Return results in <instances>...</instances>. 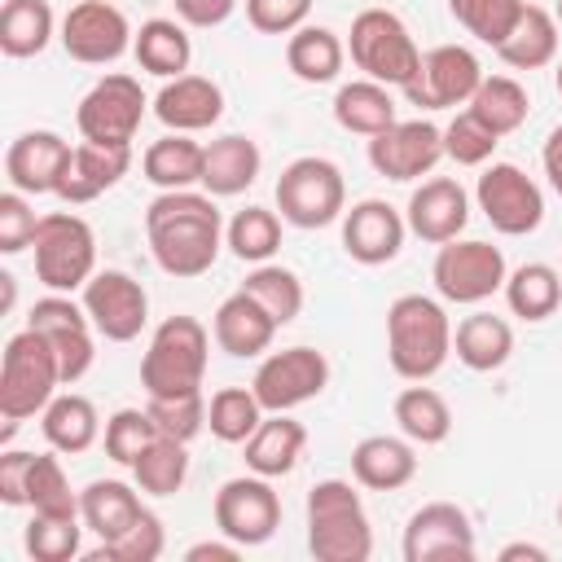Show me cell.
I'll list each match as a JSON object with an SVG mask.
<instances>
[{
  "label": "cell",
  "instance_id": "27",
  "mask_svg": "<svg viewBox=\"0 0 562 562\" xmlns=\"http://www.w3.org/2000/svg\"><path fill=\"white\" fill-rule=\"evenodd\" d=\"M259 162H263V154H259V145H255L250 136H241V132L215 136V140L206 145L202 189H206L211 198H237V193H246V189L255 184Z\"/></svg>",
  "mask_w": 562,
  "mask_h": 562
},
{
  "label": "cell",
  "instance_id": "51",
  "mask_svg": "<svg viewBox=\"0 0 562 562\" xmlns=\"http://www.w3.org/2000/svg\"><path fill=\"white\" fill-rule=\"evenodd\" d=\"M145 408L158 422V430L171 435V439H180V443H189L206 426V400H202V391H189V395H149Z\"/></svg>",
  "mask_w": 562,
  "mask_h": 562
},
{
  "label": "cell",
  "instance_id": "47",
  "mask_svg": "<svg viewBox=\"0 0 562 562\" xmlns=\"http://www.w3.org/2000/svg\"><path fill=\"white\" fill-rule=\"evenodd\" d=\"M162 544H167L162 518L145 509L123 536L101 540V549H92L88 562H154V558H162Z\"/></svg>",
  "mask_w": 562,
  "mask_h": 562
},
{
  "label": "cell",
  "instance_id": "17",
  "mask_svg": "<svg viewBox=\"0 0 562 562\" xmlns=\"http://www.w3.org/2000/svg\"><path fill=\"white\" fill-rule=\"evenodd\" d=\"M83 312L101 338L132 342L149 321V294L136 277H127L119 268H101L83 285Z\"/></svg>",
  "mask_w": 562,
  "mask_h": 562
},
{
  "label": "cell",
  "instance_id": "28",
  "mask_svg": "<svg viewBox=\"0 0 562 562\" xmlns=\"http://www.w3.org/2000/svg\"><path fill=\"white\" fill-rule=\"evenodd\" d=\"M452 351L465 369L474 373H492L514 356V329L505 316L492 312H470L461 316V325L452 329Z\"/></svg>",
  "mask_w": 562,
  "mask_h": 562
},
{
  "label": "cell",
  "instance_id": "50",
  "mask_svg": "<svg viewBox=\"0 0 562 562\" xmlns=\"http://www.w3.org/2000/svg\"><path fill=\"white\" fill-rule=\"evenodd\" d=\"M501 136L492 127H483L470 110H461L448 127H443V158H452L457 167H483L496 154Z\"/></svg>",
  "mask_w": 562,
  "mask_h": 562
},
{
  "label": "cell",
  "instance_id": "48",
  "mask_svg": "<svg viewBox=\"0 0 562 562\" xmlns=\"http://www.w3.org/2000/svg\"><path fill=\"white\" fill-rule=\"evenodd\" d=\"M158 422L149 417V408H119L110 422H105V457L119 461V465H136V457L158 439Z\"/></svg>",
  "mask_w": 562,
  "mask_h": 562
},
{
  "label": "cell",
  "instance_id": "32",
  "mask_svg": "<svg viewBox=\"0 0 562 562\" xmlns=\"http://www.w3.org/2000/svg\"><path fill=\"white\" fill-rule=\"evenodd\" d=\"M202 162H206V145L189 140V132H167L145 149L140 171L158 189H193L202 184Z\"/></svg>",
  "mask_w": 562,
  "mask_h": 562
},
{
  "label": "cell",
  "instance_id": "6",
  "mask_svg": "<svg viewBox=\"0 0 562 562\" xmlns=\"http://www.w3.org/2000/svg\"><path fill=\"white\" fill-rule=\"evenodd\" d=\"M347 53L364 70V79H378L386 88H408V79L422 66L417 40L408 35V26L391 9H360L351 18Z\"/></svg>",
  "mask_w": 562,
  "mask_h": 562
},
{
  "label": "cell",
  "instance_id": "34",
  "mask_svg": "<svg viewBox=\"0 0 562 562\" xmlns=\"http://www.w3.org/2000/svg\"><path fill=\"white\" fill-rule=\"evenodd\" d=\"M79 514H83V527L88 531H97L101 540H114V536H123L145 514V505H140V496L127 483H119V479H92L79 492Z\"/></svg>",
  "mask_w": 562,
  "mask_h": 562
},
{
  "label": "cell",
  "instance_id": "42",
  "mask_svg": "<svg viewBox=\"0 0 562 562\" xmlns=\"http://www.w3.org/2000/svg\"><path fill=\"white\" fill-rule=\"evenodd\" d=\"M132 479H136V487L149 492V496H176V492L184 487V479H189V452H184V443L171 439V435H158V439L136 457Z\"/></svg>",
  "mask_w": 562,
  "mask_h": 562
},
{
  "label": "cell",
  "instance_id": "59",
  "mask_svg": "<svg viewBox=\"0 0 562 562\" xmlns=\"http://www.w3.org/2000/svg\"><path fill=\"white\" fill-rule=\"evenodd\" d=\"M553 83H558V92H562V57H558V66H553Z\"/></svg>",
  "mask_w": 562,
  "mask_h": 562
},
{
  "label": "cell",
  "instance_id": "61",
  "mask_svg": "<svg viewBox=\"0 0 562 562\" xmlns=\"http://www.w3.org/2000/svg\"><path fill=\"white\" fill-rule=\"evenodd\" d=\"M558 522H562V505H558Z\"/></svg>",
  "mask_w": 562,
  "mask_h": 562
},
{
  "label": "cell",
  "instance_id": "55",
  "mask_svg": "<svg viewBox=\"0 0 562 562\" xmlns=\"http://www.w3.org/2000/svg\"><path fill=\"white\" fill-rule=\"evenodd\" d=\"M233 9L237 0H176V18L184 26H220Z\"/></svg>",
  "mask_w": 562,
  "mask_h": 562
},
{
  "label": "cell",
  "instance_id": "26",
  "mask_svg": "<svg viewBox=\"0 0 562 562\" xmlns=\"http://www.w3.org/2000/svg\"><path fill=\"white\" fill-rule=\"evenodd\" d=\"M351 474L369 492H395V487L413 483V474H417L413 439L408 435L404 439L400 435H364L351 448Z\"/></svg>",
  "mask_w": 562,
  "mask_h": 562
},
{
  "label": "cell",
  "instance_id": "22",
  "mask_svg": "<svg viewBox=\"0 0 562 562\" xmlns=\"http://www.w3.org/2000/svg\"><path fill=\"white\" fill-rule=\"evenodd\" d=\"M132 167V145H97L83 140L70 149L61 180H57V198L70 206H83L92 198H101L105 189H114Z\"/></svg>",
  "mask_w": 562,
  "mask_h": 562
},
{
  "label": "cell",
  "instance_id": "29",
  "mask_svg": "<svg viewBox=\"0 0 562 562\" xmlns=\"http://www.w3.org/2000/svg\"><path fill=\"white\" fill-rule=\"evenodd\" d=\"M303 443H307V430L303 422L285 417V413H272L259 422V430L246 439V465L263 479H281L299 465L303 457Z\"/></svg>",
  "mask_w": 562,
  "mask_h": 562
},
{
  "label": "cell",
  "instance_id": "36",
  "mask_svg": "<svg viewBox=\"0 0 562 562\" xmlns=\"http://www.w3.org/2000/svg\"><path fill=\"white\" fill-rule=\"evenodd\" d=\"M57 31L48 0H4L0 9V48L4 57H35Z\"/></svg>",
  "mask_w": 562,
  "mask_h": 562
},
{
  "label": "cell",
  "instance_id": "30",
  "mask_svg": "<svg viewBox=\"0 0 562 562\" xmlns=\"http://www.w3.org/2000/svg\"><path fill=\"white\" fill-rule=\"evenodd\" d=\"M132 53H136V66L149 70V75H158V79H176L193 61L189 31L176 18H149V22H140V31L132 40Z\"/></svg>",
  "mask_w": 562,
  "mask_h": 562
},
{
  "label": "cell",
  "instance_id": "52",
  "mask_svg": "<svg viewBox=\"0 0 562 562\" xmlns=\"http://www.w3.org/2000/svg\"><path fill=\"white\" fill-rule=\"evenodd\" d=\"M312 0H246V22L259 35H294L307 26Z\"/></svg>",
  "mask_w": 562,
  "mask_h": 562
},
{
  "label": "cell",
  "instance_id": "2",
  "mask_svg": "<svg viewBox=\"0 0 562 562\" xmlns=\"http://www.w3.org/2000/svg\"><path fill=\"white\" fill-rule=\"evenodd\" d=\"M452 356V321L426 294H400L386 307V360L400 378L426 382Z\"/></svg>",
  "mask_w": 562,
  "mask_h": 562
},
{
  "label": "cell",
  "instance_id": "49",
  "mask_svg": "<svg viewBox=\"0 0 562 562\" xmlns=\"http://www.w3.org/2000/svg\"><path fill=\"white\" fill-rule=\"evenodd\" d=\"M79 518H48V514H31L26 522V553L35 562H70L79 553Z\"/></svg>",
  "mask_w": 562,
  "mask_h": 562
},
{
  "label": "cell",
  "instance_id": "39",
  "mask_svg": "<svg viewBox=\"0 0 562 562\" xmlns=\"http://www.w3.org/2000/svg\"><path fill=\"white\" fill-rule=\"evenodd\" d=\"M505 303L522 321H549L562 303V272L549 263H518L505 277Z\"/></svg>",
  "mask_w": 562,
  "mask_h": 562
},
{
  "label": "cell",
  "instance_id": "3",
  "mask_svg": "<svg viewBox=\"0 0 562 562\" xmlns=\"http://www.w3.org/2000/svg\"><path fill=\"white\" fill-rule=\"evenodd\" d=\"M307 553L316 562H369L373 527L347 479H321L307 492Z\"/></svg>",
  "mask_w": 562,
  "mask_h": 562
},
{
  "label": "cell",
  "instance_id": "23",
  "mask_svg": "<svg viewBox=\"0 0 562 562\" xmlns=\"http://www.w3.org/2000/svg\"><path fill=\"white\" fill-rule=\"evenodd\" d=\"M70 140H61L57 132H22L9 149H4V176L18 193H57L61 167L70 158Z\"/></svg>",
  "mask_w": 562,
  "mask_h": 562
},
{
  "label": "cell",
  "instance_id": "20",
  "mask_svg": "<svg viewBox=\"0 0 562 562\" xmlns=\"http://www.w3.org/2000/svg\"><path fill=\"white\" fill-rule=\"evenodd\" d=\"M404 233L408 220L382 198H364L351 211H342V250L364 268L391 263L404 250Z\"/></svg>",
  "mask_w": 562,
  "mask_h": 562
},
{
  "label": "cell",
  "instance_id": "21",
  "mask_svg": "<svg viewBox=\"0 0 562 562\" xmlns=\"http://www.w3.org/2000/svg\"><path fill=\"white\" fill-rule=\"evenodd\" d=\"M408 233L430 241V246H443L452 237H461V228L470 224V193L452 180V176H435V180H422L413 193H408Z\"/></svg>",
  "mask_w": 562,
  "mask_h": 562
},
{
  "label": "cell",
  "instance_id": "19",
  "mask_svg": "<svg viewBox=\"0 0 562 562\" xmlns=\"http://www.w3.org/2000/svg\"><path fill=\"white\" fill-rule=\"evenodd\" d=\"M31 329H40L48 338V347L57 351V364H61V382H79L88 369H92V321L83 312V303H75L70 294H53L48 299H35L31 316H26Z\"/></svg>",
  "mask_w": 562,
  "mask_h": 562
},
{
  "label": "cell",
  "instance_id": "16",
  "mask_svg": "<svg viewBox=\"0 0 562 562\" xmlns=\"http://www.w3.org/2000/svg\"><path fill=\"white\" fill-rule=\"evenodd\" d=\"M443 158V127L430 119H395L386 132L369 136V167L386 180H422Z\"/></svg>",
  "mask_w": 562,
  "mask_h": 562
},
{
  "label": "cell",
  "instance_id": "37",
  "mask_svg": "<svg viewBox=\"0 0 562 562\" xmlns=\"http://www.w3.org/2000/svg\"><path fill=\"white\" fill-rule=\"evenodd\" d=\"M465 110L483 127H492L496 136H509V132H518L527 123L531 101H527V88L518 79H509V75H483V83L474 88V97L465 101Z\"/></svg>",
  "mask_w": 562,
  "mask_h": 562
},
{
  "label": "cell",
  "instance_id": "9",
  "mask_svg": "<svg viewBox=\"0 0 562 562\" xmlns=\"http://www.w3.org/2000/svg\"><path fill=\"white\" fill-rule=\"evenodd\" d=\"M430 277H435L439 299H448V303H483L496 290H505L509 268H505L501 246L479 241V237H470V241L452 237V241L439 246Z\"/></svg>",
  "mask_w": 562,
  "mask_h": 562
},
{
  "label": "cell",
  "instance_id": "15",
  "mask_svg": "<svg viewBox=\"0 0 562 562\" xmlns=\"http://www.w3.org/2000/svg\"><path fill=\"white\" fill-rule=\"evenodd\" d=\"M479 83H483V66L465 44H435L430 53H422V66L408 79L404 97L408 105L422 110H452L465 105Z\"/></svg>",
  "mask_w": 562,
  "mask_h": 562
},
{
  "label": "cell",
  "instance_id": "13",
  "mask_svg": "<svg viewBox=\"0 0 562 562\" xmlns=\"http://www.w3.org/2000/svg\"><path fill=\"white\" fill-rule=\"evenodd\" d=\"M215 527H220V536L237 540L241 549L263 544L281 527V496L255 470L241 474V479H228L215 492Z\"/></svg>",
  "mask_w": 562,
  "mask_h": 562
},
{
  "label": "cell",
  "instance_id": "38",
  "mask_svg": "<svg viewBox=\"0 0 562 562\" xmlns=\"http://www.w3.org/2000/svg\"><path fill=\"white\" fill-rule=\"evenodd\" d=\"M342 57H347V44L329 26H312V22L299 26L290 35V44H285V61H290V70L303 83H329V79H338Z\"/></svg>",
  "mask_w": 562,
  "mask_h": 562
},
{
  "label": "cell",
  "instance_id": "7",
  "mask_svg": "<svg viewBox=\"0 0 562 562\" xmlns=\"http://www.w3.org/2000/svg\"><path fill=\"white\" fill-rule=\"evenodd\" d=\"M31 246H35V277L53 294L83 290L97 272V237H92L88 220H79L70 211L40 215V228H35Z\"/></svg>",
  "mask_w": 562,
  "mask_h": 562
},
{
  "label": "cell",
  "instance_id": "60",
  "mask_svg": "<svg viewBox=\"0 0 562 562\" xmlns=\"http://www.w3.org/2000/svg\"><path fill=\"white\" fill-rule=\"evenodd\" d=\"M553 18H558V26H562V0H558V9H553Z\"/></svg>",
  "mask_w": 562,
  "mask_h": 562
},
{
  "label": "cell",
  "instance_id": "12",
  "mask_svg": "<svg viewBox=\"0 0 562 562\" xmlns=\"http://www.w3.org/2000/svg\"><path fill=\"white\" fill-rule=\"evenodd\" d=\"M329 386V360L316 347H285L259 360L250 391L263 404V413H290L307 400H316Z\"/></svg>",
  "mask_w": 562,
  "mask_h": 562
},
{
  "label": "cell",
  "instance_id": "54",
  "mask_svg": "<svg viewBox=\"0 0 562 562\" xmlns=\"http://www.w3.org/2000/svg\"><path fill=\"white\" fill-rule=\"evenodd\" d=\"M31 457H35V452H18V448H4V452H0V501H4V505H26Z\"/></svg>",
  "mask_w": 562,
  "mask_h": 562
},
{
  "label": "cell",
  "instance_id": "35",
  "mask_svg": "<svg viewBox=\"0 0 562 562\" xmlns=\"http://www.w3.org/2000/svg\"><path fill=\"white\" fill-rule=\"evenodd\" d=\"M496 53L514 70H540V66L558 61V18L540 4H527L518 26L505 35V44H496Z\"/></svg>",
  "mask_w": 562,
  "mask_h": 562
},
{
  "label": "cell",
  "instance_id": "8",
  "mask_svg": "<svg viewBox=\"0 0 562 562\" xmlns=\"http://www.w3.org/2000/svg\"><path fill=\"white\" fill-rule=\"evenodd\" d=\"M277 211L294 228H325L347 211V180L321 154L294 158L277 180Z\"/></svg>",
  "mask_w": 562,
  "mask_h": 562
},
{
  "label": "cell",
  "instance_id": "10",
  "mask_svg": "<svg viewBox=\"0 0 562 562\" xmlns=\"http://www.w3.org/2000/svg\"><path fill=\"white\" fill-rule=\"evenodd\" d=\"M145 92H140V79L132 75H105L97 79L79 110H75V123H79V136L83 140H97V145H132L136 140V127L145 119Z\"/></svg>",
  "mask_w": 562,
  "mask_h": 562
},
{
  "label": "cell",
  "instance_id": "40",
  "mask_svg": "<svg viewBox=\"0 0 562 562\" xmlns=\"http://www.w3.org/2000/svg\"><path fill=\"white\" fill-rule=\"evenodd\" d=\"M395 422L400 435H408L413 443H443L452 430V408L435 386H404L395 395Z\"/></svg>",
  "mask_w": 562,
  "mask_h": 562
},
{
  "label": "cell",
  "instance_id": "58",
  "mask_svg": "<svg viewBox=\"0 0 562 562\" xmlns=\"http://www.w3.org/2000/svg\"><path fill=\"white\" fill-rule=\"evenodd\" d=\"M544 562L549 558V549H540V544H527V540H518V544H505L501 549V562Z\"/></svg>",
  "mask_w": 562,
  "mask_h": 562
},
{
  "label": "cell",
  "instance_id": "18",
  "mask_svg": "<svg viewBox=\"0 0 562 562\" xmlns=\"http://www.w3.org/2000/svg\"><path fill=\"white\" fill-rule=\"evenodd\" d=\"M479 553L470 514L452 501L422 505L404 527V562H470Z\"/></svg>",
  "mask_w": 562,
  "mask_h": 562
},
{
  "label": "cell",
  "instance_id": "46",
  "mask_svg": "<svg viewBox=\"0 0 562 562\" xmlns=\"http://www.w3.org/2000/svg\"><path fill=\"white\" fill-rule=\"evenodd\" d=\"M527 0H448V13L483 44H505V35L518 26Z\"/></svg>",
  "mask_w": 562,
  "mask_h": 562
},
{
  "label": "cell",
  "instance_id": "25",
  "mask_svg": "<svg viewBox=\"0 0 562 562\" xmlns=\"http://www.w3.org/2000/svg\"><path fill=\"white\" fill-rule=\"evenodd\" d=\"M277 329H281V325H277L246 290L228 294V299L215 307V321H211V334H215L220 351H228V356H237V360L263 356V351L272 347Z\"/></svg>",
  "mask_w": 562,
  "mask_h": 562
},
{
  "label": "cell",
  "instance_id": "11",
  "mask_svg": "<svg viewBox=\"0 0 562 562\" xmlns=\"http://www.w3.org/2000/svg\"><path fill=\"white\" fill-rule=\"evenodd\" d=\"M474 202L487 215V224L496 233H505V237H527L544 220V193H540V184L522 167H514V162L483 167V176L474 184Z\"/></svg>",
  "mask_w": 562,
  "mask_h": 562
},
{
  "label": "cell",
  "instance_id": "53",
  "mask_svg": "<svg viewBox=\"0 0 562 562\" xmlns=\"http://www.w3.org/2000/svg\"><path fill=\"white\" fill-rule=\"evenodd\" d=\"M35 228H40V215L31 211L26 193H18V189L0 193V250L4 255L26 250L35 241Z\"/></svg>",
  "mask_w": 562,
  "mask_h": 562
},
{
  "label": "cell",
  "instance_id": "41",
  "mask_svg": "<svg viewBox=\"0 0 562 562\" xmlns=\"http://www.w3.org/2000/svg\"><path fill=\"white\" fill-rule=\"evenodd\" d=\"M241 290L277 321V325H290L299 312H303V281H299V272H290V268H281V263H255L250 272H246V281H241Z\"/></svg>",
  "mask_w": 562,
  "mask_h": 562
},
{
  "label": "cell",
  "instance_id": "43",
  "mask_svg": "<svg viewBox=\"0 0 562 562\" xmlns=\"http://www.w3.org/2000/svg\"><path fill=\"white\" fill-rule=\"evenodd\" d=\"M263 422V404L250 386H220L206 404V426L220 443H246Z\"/></svg>",
  "mask_w": 562,
  "mask_h": 562
},
{
  "label": "cell",
  "instance_id": "1",
  "mask_svg": "<svg viewBox=\"0 0 562 562\" xmlns=\"http://www.w3.org/2000/svg\"><path fill=\"white\" fill-rule=\"evenodd\" d=\"M149 255L167 277H202L220 259L224 220L211 193L198 189H162L145 206Z\"/></svg>",
  "mask_w": 562,
  "mask_h": 562
},
{
  "label": "cell",
  "instance_id": "44",
  "mask_svg": "<svg viewBox=\"0 0 562 562\" xmlns=\"http://www.w3.org/2000/svg\"><path fill=\"white\" fill-rule=\"evenodd\" d=\"M26 505H31V514H48V518H83L79 514V496L70 492V479H66V470H61V461L53 452H35L31 457Z\"/></svg>",
  "mask_w": 562,
  "mask_h": 562
},
{
  "label": "cell",
  "instance_id": "31",
  "mask_svg": "<svg viewBox=\"0 0 562 562\" xmlns=\"http://www.w3.org/2000/svg\"><path fill=\"white\" fill-rule=\"evenodd\" d=\"M334 123L356 136H378L395 123V97L378 79H351L334 92Z\"/></svg>",
  "mask_w": 562,
  "mask_h": 562
},
{
  "label": "cell",
  "instance_id": "4",
  "mask_svg": "<svg viewBox=\"0 0 562 562\" xmlns=\"http://www.w3.org/2000/svg\"><path fill=\"white\" fill-rule=\"evenodd\" d=\"M206 351H211V334L198 316H167L145 356H140V386L145 395H189L202 391L206 378Z\"/></svg>",
  "mask_w": 562,
  "mask_h": 562
},
{
  "label": "cell",
  "instance_id": "33",
  "mask_svg": "<svg viewBox=\"0 0 562 562\" xmlns=\"http://www.w3.org/2000/svg\"><path fill=\"white\" fill-rule=\"evenodd\" d=\"M40 430H44V439H48L53 452H70L75 457V452H88L97 443L101 417H97V408H92L88 395L66 391V395H53L48 400V408L40 413Z\"/></svg>",
  "mask_w": 562,
  "mask_h": 562
},
{
  "label": "cell",
  "instance_id": "24",
  "mask_svg": "<svg viewBox=\"0 0 562 562\" xmlns=\"http://www.w3.org/2000/svg\"><path fill=\"white\" fill-rule=\"evenodd\" d=\"M154 114L167 132H206L224 114V92L215 79L184 70L162 83V92L154 97Z\"/></svg>",
  "mask_w": 562,
  "mask_h": 562
},
{
  "label": "cell",
  "instance_id": "57",
  "mask_svg": "<svg viewBox=\"0 0 562 562\" xmlns=\"http://www.w3.org/2000/svg\"><path fill=\"white\" fill-rule=\"evenodd\" d=\"M540 162H544V176L553 184V193L562 198V123L544 136V149H540Z\"/></svg>",
  "mask_w": 562,
  "mask_h": 562
},
{
  "label": "cell",
  "instance_id": "5",
  "mask_svg": "<svg viewBox=\"0 0 562 562\" xmlns=\"http://www.w3.org/2000/svg\"><path fill=\"white\" fill-rule=\"evenodd\" d=\"M61 382V364L57 351L48 347V338L40 329H22L4 342L0 356V417L4 422H26L35 413L48 408V400L57 395Z\"/></svg>",
  "mask_w": 562,
  "mask_h": 562
},
{
  "label": "cell",
  "instance_id": "45",
  "mask_svg": "<svg viewBox=\"0 0 562 562\" xmlns=\"http://www.w3.org/2000/svg\"><path fill=\"white\" fill-rule=\"evenodd\" d=\"M224 237H228V250L241 263H268L281 250V220L268 206H246L228 220Z\"/></svg>",
  "mask_w": 562,
  "mask_h": 562
},
{
  "label": "cell",
  "instance_id": "56",
  "mask_svg": "<svg viewBox=\"0 0 562 562\" xmlns=\"http://www.w3.org/2000/svg\"><path fill=\"white\" fill-rule=\"evenodd\" d=\"M237 553H241V544L237 540H198V544H189L184 549V562H237Z\"/></svg>",
  "mask_w": 562,
  "mask_h": 562
},
{
  "label": "cell",
  "instance_id": "14",
  "mask_svg": "<svg viewBox=\"0 0 562 562\" xmlns=\"http://www.w3.org/2000/svg\"><path fill=\"white\" fill-rule=\"evenodd\" d=\"M57 40H61V48L75 61H83V66H110V61H119L132 48L136 31H132V22L123 18L119 4H110V0H79L61 18V35Z\"/></svg>",
  "mask_w": 562,
  "mask_h": 562
}]
</instances>
